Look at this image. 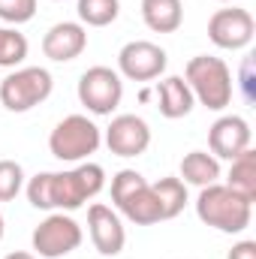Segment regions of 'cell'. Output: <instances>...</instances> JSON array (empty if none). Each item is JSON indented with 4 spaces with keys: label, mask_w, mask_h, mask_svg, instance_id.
Returning a JSON list of instances; mask_svg holds the SVG:
<instances>
[{
    "label": "cell",
    "mask_w": 256,
    "mask_h": 259,
    "mask_svg": "<svg viewBox=\"0 0 256 259\" xmlns=\"http://www.w3.org/2000/svg\"><path fill=\"white\" fill-rule=\"evenodd\" d=\"M106 187L100 163H78L69 172H39L27 181V202L39 211H75Z\"/></svg>",
    "instance_id": "6da1fadb"
},
{
    "label": "cell",
    "mask_w": 256,
    "mask_h": 259,
    "mask_svg": "<svg viewBox=\"0 0 256 259\" xmlns=\"http://www.w3.org/2000/svg\"><path fill=\"white\" fill-rule=\"evenodd\" d=\"M196 214L205 226H214L217 232L226 235H241L250 226L253 217V202L229 190L226 184H208L196 196Z\"/></svg>",
    "instance_id": "7a4b0ae2"
},
{
    "label": "cell",
    "mask_w": 256,
    "mask_h": 259,
    "mask_svg": "<svg viewBox=\"0 0 256 259\" xmlns=\"http://www.w3.org/2000/svg\"><path fill=\"white\" fill-rule=\"evenodd\" d=\"M184 81L193 91V100L211 112H223L235 97V81L223 58L196 55L184 66Z\"/></svg>",
    "instance_id": "3957f363"
},
{
    "label": "cell",
    "mask_w": 256,
    "mask_h": 259,
    "mask_svg": "<svg viewBox=\"0 0 256 259\" xmlns=\"http://www.w3.org/2000/svg\"><path fill=\"white\" fill-rule=\"evenodd\" d=\"M112 202H115V208L127 217L130 223H136V226H154V223L163 220L151 184L136 169H121L112 178Z\"/></svg>",
    "instance_id": "277c9868"
},
{
    "label": "cell",
    "mask_w": 256,
    "mask_h": 259,
    "mask_svg": "<svg viewBox=\"0 0 256 259\" xmlns=\"http://www.w3.org/2000/svg\"><path fill=\"white\" fill-rule=\"evenodd\" d=\"M103 145L100 127L88 115H66L49 136V151L61 163H81Z\"/></svg>",
    "instance_id": "5b68a950"
},
{
    "label": "cell",
    "mask_w": 256,
    "mask_h": 259,
    "mask_svg": "<svg viewBox=\"0 0 256 259\" xmlns=\"http://www.w3.org/2000/svg\"><path fill=\"white\" fill-rule=\"evenodd\" d=\"M52 88H55V78L49 69L21 66V69H12L0 81V103H3V109L24 115V112L36 109L39 103H46L52 97Z\"/></svg>",
    "instance_id": "8992f818"
},
{
    "label": "cell",
    "mask_w": 256,
    "mask_h": 259,
    "mask_svg": "<svg viewBox=\"0 0 256 259\" xmlns=\"http://www.w3.org/2000/svg\"><path fill=\"white\" fill-rule=\"evenodd\" d=\"M124 81L112 66H91L78 78V103L91 115H112L121 106Z\"/></svg>",
    "instance_id": "52a82bcc"
},
{
    "label": "cell",
    "mask_w": 256,
    "mask_h": 259,
    "mask_svg": "<svg viewBox=\"0 0 256 259\" xmlns=\"http://www.w3.org/2000/svg\"><path fill=\"white\" fill-rule=\"evenodd\" d=\"M81 226L64 214V211H55L49 214L30 235L33 241V250L39 259H61V256H69L72 250L81 247Z\"/></svg>",
    "instance_id": "ba28073f"
},
{
    "label": "cell",
    "mask_w": 256,
    "mask_h": 259,
    "mask_svg": "<svg viewBox=\"0 0 256 259\" xmlns=\"http://www.w3.org/2000/svg\"><path fill=\"white\" fill-rule=\"evenodd\" d=\"M256 33V21L253 15L241 6H226V9H217L211 18H208V39L223 49V52H241L253 42Z\"/></svg>",
    "instance_id": "9c48e42d"
},
{
    "label": "cell",
    "mask_w": 256,
    "mask_h": 259,
    "mask_svg": "<svg viewBox=\"0 0 256 259\" xmlns=\"http://www.w3.org/2000/svg\"><path fill=\"white\" fill-rule=\"evenodd\" d=\"M169 64L166 52L151 39H133L118 52V75L130 81H154Z\"/></svg>",
    "instance_id": "30bf717a"
},
{
    "label": "cell",
    "mask_w": 256,
    "mask_h": 259,
    "mask_svg": "<svg viewBox=\"0 0 256 259\" xmlns=\"http://www.w3.org/2000/svg\"><path fill=\"white\" fill-rule=\"evenodd\" d=\"M151 145V127L139 115H118L106 127V148L115 157H142Z\"/></svg>",
    "instance_id": "8fae6325"
},
{
    "label": "cell",
    "mask_w": 256,
    "mask_h": 259,
    "mask_svg": "<svg viewBox=\"0 0 256 259\" xmlns=\"http://www.w3.org/2000/svg\"><path fill=\"white\" fill-rule=\"evenodd\" d=\"M88 232H91L97 253H103V256H118L127 244V229H124L118 211H112L103 202H94L88 208Z\"/></svg>",
    "instance_id": "7c38bea8"
},
{
    "label": "cell",
    "mask_w": 256,
    "mask_h": 259,
    "mask_svg": "<svg viewBox=\"0 0 256 259\" xmlns=\"http://www.w3.org/2000/svg\"><path fill=\"white\" fill-rule=\"evenodd\" d=\"M253 142V133H250V124L241 118V115H220L211 130H208V148L211 154L220 160H235L241 151H247Z\"/></svg>",
    "instance_id": "4fadbf2b"
},
{
    "label": "cell",
    "mask_w": 256,
    "mask_h": 259,
    "mask_svg": "<svg viewBox=\"0 0 256 259\" xmlns=\"http://www.w3.org/2000/svg\"><path fill=\"white\" fill-rule=\"evenodd\" d=\"M84 49H88V30L78 21H58L42 36V55L55 64L75 61Z\"/></svg>",
    "instance_id": "5bb4252c"
},
{
    "label": "cell",
    "mask_w": 256,
    "mask_h": 259,
    "mask_svg": "<svg viewBox=\"0 0 256 259\" xmlns=\"http://www.w3.org/2000/svg\"><path fill=\"white\" fill-rule=\"evenodd\" d=\"M193 106H196L193 91L187 88V81L181 75H166L163 81H157V109L163 118H169V121L187 118Z\"/></svg>",
    "instance_id": "9a60e30c"
},
{
    "label": "cell",
    "mask_w": 256,
    "mask_h": 259,
    "mask_svg": "<svg viewBox=\"0 0 256 259\" xmlns=\"http://www.w3.org/2000/svg\"><path fill=\"white\" fill-rule=\"evenodd\" d=\"M142 21L154 33H175L184 21L181 0H142Z\"/></svg>",
    "instance_id": "2e32d148"
},
{
    "label": "cell",
    "mask_w": 256,
    "mask_h": 259,
    "mask_svg": "<svg viewBox=\"0 0 256 259\" xmlns=\"http://www.w3.org/2000/svg\"><path fill=\"white\" fill-rule=\"evenodd\" d=\"M181 181L193 184V187H208L220 181V160L208 151H190L181 160Z\"/></svg>",
    "instance_id": "e0dca14e"
},
{
    "label": "cell",
    "mask_w": 256,
    "mask_h": 259,
    "mask_svg": "<svg viewBox=\"0 0 256 259\" xmlns=\"http://www.w3.org/2000/svg\"><path fill=\"white\" fill-rule=\"evenodd\" d=\"M226 187L235 190L238 196H244L247 202H256V151L253 148L241 151V154L232 160Z\"/></svg>",
    "instance_id": "ac0fdd59"
},
{
    "label": "cell",
    "mask_w": 256,
    "mask_h": 259,
    "mask_svg": "<svg viewBox=\"0 0 256 259\" xmlns=\"http://www.w3.org/2000/svg\"><path fill=\"white\" fill-rule=\"evenodd\" d=\"M151 190L157 196V205H160V217L163 220H172V217H178L184 211V205H187V184L181 178L166 175L157 184H151Z\"/></svg>",
    "instance_id": "d6986e66"
},
{
    "label": "cell",
    "mask_w": 256,
    "mask_h": 259,
    "mask_svg": "<svg viewBox=\"0 0 256 259\" xmlns=\"http://www.w3.org/2000/svg\"><path fill=\"white\" fill-rule=\"evenodd\" d=\"M75 12H78V24L109 27L121 15V0H78Z\"/></svg>",
    "instance_id": "ffe728a7"
},
{
    "label": "cell",
    "mask_w": 256,
    "mask_h": 259,
    "mask_svg": "<svg viewBox=\"0 0 256 259\" xmlns=\"http://www.w3.org/2000/svg\"><path fill=\"white\" fill-rule=\"evenodd\" d=\"M27 58V39L15 27H0V66L18 69Z\"/></svg>",
    "instance_id": "44dd1931"
},
{
    "label": "cell",
    "mask_w": 256,
    "mask_h": 259,
    "mask_svg": "<svg viewBox=\"0 0 256 259\" xmlns=\"http://www.w3.org/2000/svg\"><path fill=\"white\" fill-rule=\"evenodd\" d=\"M24 187V169L15 160H0V202H9Z\"/></svg>",
    "instance_id": "7402d4cb"
},
{
    "label": "cell",
    "mask_w": 256,
    "mask_h": 259,
    "mask_svg": "<svg viewBox=\"0 0 256 259\" xmlns=\"http://www.w3.org/2000/svg\"><path fill=\"white\" fill-rule=\"evenodd\" d=\"M36 15V0H0V21L18 27Z\"/></svg>",
    "instance_id": "603a6c76"
},
{
    "label": "cell",
    "mask_w": 256,
    "mask_h": 259,
    "mask_svg": "<svg viewBox=\"0 0 256 259\" xmlns=\"http://www.w3.org/2000/svg\"><path fill=\"white\" fill-rule=\"evenodd\" d=\"M226 259H256V241H250V238L238 241V244L229 250V256Z\"/></svg>",
    "instance_id": "cb8c5ba5"
},
{
    "label": "cell",
    "mask_w": 256,
    "mask_h": 259,
    "mask_svg": "<svg viewBox=\"0 0 256 259\" xmlns=\"http://www.w3.org/2000/svg\"><path fill=\"white\" fill-rule=\"evenodd\" d=\"M250 69H253V61L247 58L244 61V69H241V84H244V97L247 100H253V75H250Z\"/></svg>",
    "instance_id": "d4e9b609"
},
{
    "label": "cell",
    "mask_w": 256,
    "mask_h": 259,
    "mask_svg": "<svg viewBox=\"0 0 256 259\" xmlns=\"http://www.w3.org/2000/svg\"><path fill=\"white\" fill-rule=\"evenodd\" d=\"M3 259H39L36 253H27V250H15V253H6Z\"/></svg>",
    "instance_id": "484cf974"
},
{
    "label": "cell",
    "mask_w": 256,
    "mask_h": 259,
    "mask_svg": "<svg viewBox=\"0 0 256 259\" xmlns=\"http://www.w3.org/2000/svg\"><path fill=\"white\" fill-rule=\"evenodd\" d=\"M3 232H6V223H3V214H0V241H3Z\"/></svg>",
    "instance_id": "4316f807"
},
{
    "label": "cell",
    "mask_w": 256,
    "mask_h": 259,
    "mask_svg": "<svg viewBox=\"0 0 256 259\" xmlns=\"http://www.w3.org/2000/svg\"><path fill=\"white\" fill-rule=\"evenodd\" d=\"M220 3H229V0H220Z\"/></svg>",
    "instance_id": "83f0119b"
}]
</instances>
